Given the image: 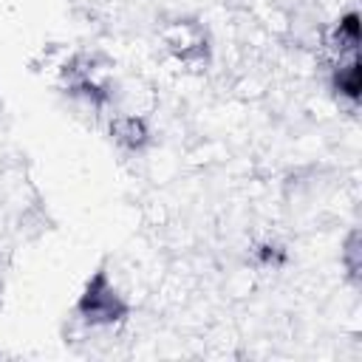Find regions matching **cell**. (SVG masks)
Returning a JSON list of instances; mask_svg holds the SVG:
<instances>
[{"label": "cell", "mask_w": 362, "mask_h": 362, "mask_svg": "<svg viewBox=\"0 0 362 362\" xmlns=\"http://www.w3.org/2000/svg\"><path fill=\"white\" fill-rule=\"evenodd\" d=\"M82 314H85L88 320H119V317L124 314V305H122V303L116 300V294L107 288V283H105L102 274L90 283V288H88V294H85V300H82Z\"/></svg>", "instance_id": "obj_1"}]
</instances>
